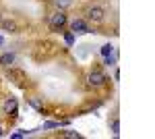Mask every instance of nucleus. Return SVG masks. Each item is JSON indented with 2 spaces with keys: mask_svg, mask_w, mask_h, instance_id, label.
<instances>
[{
  "mask_svg": "<svg viewBox=\"0 0 155 139\" xmlns=\"http://www.w3.org/2000/svg\"><path fill=\"white\" fill-rule=\"evenodd\" d=\"M87 23H93V25H97V23H101L104 19H106V11L99 6V4H91V6H87L85 9V17H83Z\"/></svg>",
  "mask_w": 155,
  "mask_h": 139,
  "instance_id": "20e7f679",
  "label": "nucleus"
},
{
  "mask_svg": "<svg viewBox=\"0 0 155 139\" xmlns=\"http://www.w3.org/2000/svg\"><path fill=\"white\" fill-rule=\"evenodd\" d=\"M68 27H71V31H72L74 35H83V33H89V31H91L89 23L85 21L83 17H77V19L68 21Z\"/></svg>",
  "mask_w": 155,
  "mask_h": 139,
  "instance_id": "39448f33",
  "label": "nucleus"
},
{
  "mask_svg": "<svg viewBox=\"0 0 155 139\" xmlns=\"http://www.w3.org/2000/svg\"><path fill=\"white\" fill-rule=\"evenodd\" d=\"M93 64H95V67H91L89 75H87V79H85V81H87V83H85V87H87V89H99V87H106L110 79L106 77V73L97 67V62H93Z\"/></svg>",
  "mask_w": 155,
  "mask_h": 139,
  "instance_id": "f257e3e1",
  "label": "nucleus"
},
{
  "mask_svg": "<svg viewBox=\"0 0 155 139\" xmlns=\"http://www.w3.org/2000/svg\"><path fill=\"white\" fill-rule=\"evenodd\" d=\"M15 54L12 52H4V54H0V67L2 69H11L12 64H15Z\"/></svg>",
  "mask_w": 155,
  "mask_h": 139,
  "instance_id": "423d86ee",
  "label": "nucleus"
},
{
  "mask_svg": "<svg viewBox=\"0 0 155 139\" xmlns=\"http://www.w3.org/2000/svg\"><path fill=\"white\" fill-rule=\"evenodd\" d=\"M52 2L58 6L60 11H66L68 6H72V2H74V0H52Z\"/></svg>",
  "mask_w": 155,
  "mask_h": 139,
  "instance_id": "9d476101",
  "label": "nucleus"
},
{
  "mask_svg": "<svg viewBox=\"0 0 155 139\" xmlns=\"http://www.w3.org/2000/svg\"><path fill=\"white\" fill-rule=\"evenodd\" d=\"M6 79L12 81L17 87H21V89H27L29 87V77L21 69H6Z\"/></svg>",
  "mask_w": 155,
  "mask_h": 139,
  "instance_id": "7ed1b4c3",
  "label": "nucleus"
},
{
  "mask_svg": "<svg viewBox=\"0 0 155 139\" xmlns=\"http://www.w3.org/2000/svg\"><path fill=\"white\" fill-rule=\"evenodd\" d=\"M112 52H114V46H112V44L101 46V56H107V54H112Z\"/></svg>",
  "mask_w": 155,
  "mask_h": 139,
  "instance_id": "f8f14e48",
  "label": "nucleus"
},
{
  "mask_svg": "<svg viewBox=\"0 0 155 139\" xmlns=\"http://www.w3.org/2000/svg\"><path fill=\"white\" fill-rule=\"evenodd\" d=\"M110 129H112V133H114V135H118V133H120V120H118V114L112 116V120H110Z\"/></svg>",
  "mask_w": 155,
  "mask_h": 139,
  "instance_id": "1a4fd4ad",
  "label": "nucleus"
},
{
  "mask_svg": "<svg viewBox=\"0 0 155 139\" xmlns=\"http://www.w3.org/2000/svg\"><path fill=\"white\" fill-rule=\"evenodd\" d=\"M2 135H4V129H2V127H0V137H2Z\"/></svg>",
  "mask_w": 155,
  "mask_h": 139,
  "instance_id": "ddd939ff",
  "label": "nucleus"
},
{
  "mask_svg": "<svg viewBox=\"0 0 155 139\" xmlns=\"http://www.w3.org/2000/svg\"><path fill=\"white\" fill-rule=\"evenodd\" d=\"M48 25H50V31H54V33H62L64 31V27L68 25V15H66V11H56L50 15L48 19Z\"/></svg>",
  "mask_w": 155,
  "mask_h": 139,
  "instance_id": "f03ea898",
  "label": "nucleus"
},
{
  "mask_svg": "<svg viewBox=\"0 0 155 139\" xmlns=\"http://www.w3.org/2000/svg\"><path fill=\"white\" fill-rule=\"evenodd\" d=\"M54 137H66V139H81V137H83V135H81V133H77V131H71V129H68V131H60V133H56V135H54Z\"/></svg>",
  "mask_w": 155,
  "mask_h": 139,
  "instance_id": "6e6552de",
  "label": "nucleus"
},
{
  "mask_svg": "<svg viewBox=\"0 0 155 139\" xmlns=\"http://www.w3.org/2000/svg\"><path fill=\"white\" fill-rule=\"evenodd\" d=\"M0 44H2V35H0Z\"/></svg>",
  "mask_w": 155,
  "mask_h": 139,
  "instance_id": "4468645a",
  "label": "nucleus"
},
{
  "mask_svg": "<svg viewBox=\"0 0 155 139\" xmlns=\"http://www.w3.org/2000/svg\"><path fill=\"white\" fill-rule=\"evenodd\" d=\"M0 27H2L4 31H8V33H19V25L15 23L12 19H2V21H0Z\"/></svg>",
  "mask_w": 155,
  "mask_h": 139,
  "instance_id": "0eeeda50",
  "label": "nucleus"
},
{
  "mask_svg": "<svg viewBox=\"0 0 155 139\" xmlns=\"http://www.w3.org/2000/svg\"><path fill=\"white\" fill-rule=\"evenodd\" d=\"M74 37H77V35L72 33L71 29H68V31H64V40H66V44H68V46H72V44H74Z\"/></svg>",
  "mask_w": 155,
  "mask_h": 139,
  "instance_id": "9b49d317",
  "label": "nucleus"
}]
</instances>
